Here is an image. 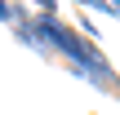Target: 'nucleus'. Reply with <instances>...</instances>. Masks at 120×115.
Listing matches in <instances>:
<instances>
[{
  "mask_svg": "<svg viewBox=\"0 0 120 115\" xmlns=\"http://www.w3.org/2000/svg\"><path fill=\"white\" fill-rule=\"evenodd\" d=\"M0 22H4V27H22V22H31V13H27V4L0 0Z\"/></svg>",
  "mask_w": 120,
  "mask_h": 115,
  "instance_id": "obj_1",
  "label": "nucleus"
},
{
  "mask_svg": "<svg viewBox=\"0 0 120 115\" xmlns=\"http://www.w3.org/2000/svg\"><path fill=\"white\" fill-rule=\"evenodd\" d=\"M40 18H58V0H31Z\"/></svg>",
  "mask_w": 120,
  "mask_h": 115,
  "instance_id": "obj_2",
  "label": "nucleus"
},
{
  "mask_svg": "<svg viewBox=\"0 0 120 115\" xmlns=\"http://www.w3.org/2000/svg\"><path fill=\"white\" fill-rule=\"evenodd\" d=\"M76 4H80V9H94V13H116L107 0H76Z\"/></svg>",
  "mask_w": 120,
  "mask_h": 115,
  "instance_id": "obj_3",
  "label": "nucleus"
}]
</instances>
